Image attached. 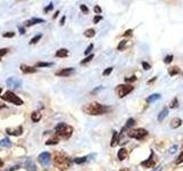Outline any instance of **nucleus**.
Returning <instances> with one entry per match:
<instances>
[{"mask_svg": "<svg viewBox=\"0 0 183 171\" xmlns=\"http://www.w3.org/2000/svg\"><path fill=\"white\" fill-rule=\"evenodd\" d=\"M73 70L72 67H68V69H63V70H61V71H58V72H56V76H70L71 73H73Z\"/></svg>", "mask_w": 183, "mask_h": 171, "instance_id": "11", "label": "nucleus"}, {"mask_svg": "<svg viewBox=\"0 0 183 171\" xmlns=\"http://www.w3.org/2000/svg\"><path fill=\"white\" fill-rule=\"evenodd\" d=\"M135 124V120L134 119H128L127 123H126V126H125V128L123 129V130H125V129H127V128H130V127H133Z\"/></svg>", "mask_w": 183, "mask_h": 171, "instance_id": "28", "label": "nucleus"}, {"mask_svg": "<svg viewBox=\"0 0 183 171\" xmlns=\"http://www.w3.org/2000/svg\"><path fill=\"white\" fill-rule=\"evenodd\" d=\"M126 43H127V41H126V40H123V41H120V43L118 45V50H123V49L125 48Z\"/></svg>", "mask_w": 183, "mask_h": 171, "instance_id": "29", "label": "nucleus"}, {"mask_svg": "<svg viewBox=\"0 0 183 171\" xmlns=\"http://www.w3.org/2000/svg\"><path fill=\"white\" fill-rule=\"evenodd\" d=\"M176 148H177V146H176V145H174L173 147H171V150H169V153H175Z\"/></svg>", "mask_w": 183, "mask_h": 171, "instance_id": "46", "label": "nucleus"}, {"mask_svg": "<svg viewBox=\"0 0 183 171\" xmlns=\"http://www.w3.org/2000/svg\"><path fill=\"white\" fill-rule=\"evenodd\" d=\"M58 141H60V138H58L57 136H55V137L48 139V140L46 141V145H56V144H58Z\"/></svg>", "mask_w": 183, "mask_h": 171, "instance_id": "24", "label": "nucleus"}, {"mask_svg": "<svg viewBox=\"0 0 183 171\" xmlns=\"http://www.w3.org/2000/svg\"><path fill=\"white\" fill-rule=\"evenodd\" d=\"M87 161V156H82V157H77V159H74L73 160V162L74 163H84V162H86Z\"/></svg>", "mask_w": 183, "mask_h": 171, "instance_id": "26", "label": "nucleus"}, {"mask_svg": "<svg viewBox=\"0 0 183 171\" xmlns=\"http://www.w3.org/2000/svg\"><path fill=\"white\" fill-rule=\"evenodd\" d=\"M40 39H41V34H38V36H36L35 38H32V39H31V41H30V43H31V45H33V43H37V42H38V41H39Z\"/></svg>", "mask_w": 183, "mask_h": 171, "instance_id": "30", "label": "nucleus"}, {"mask_svg": "<svg viewBox=\"0 0 183 171\" xmlns=\"http://www.w3.org/2000/svg\"><path fill=\"white\" fill-rule=\"evenodd\" d=\"M94 10H95V13H98V14H100V13L102 12L101 7H98V6H95V7H94Z\"/></svg>", "mask_w": 183, "mask_h": 171, "instance_id": "44", "label": "nucleus"}, {"mask_svg": "<svg viewBox=\"0 0 183 171\" xmlns=\"http://www.w3.org/2000/svg\"><path fill=\"white\" fill-rule=\"evenodd\" d=\"M132 32H133V30H127V31L124 33V36H125V37H127V36H132Z\"/></svg>", "mask_w": 183, "mask_h": 171, "instance_id": "45", "label": "nucleus"}, {"mask_svg": "<svg viewBox=\"0 0 183 171\" xmlns=\"http://www.w3.org/2000/svg\"><path fill=\"white\" fill-rule=\"evenodd\" d=\"M1 93H2V89H1V88H0V95H1Z\"/></svg>", "mask_w": 183, "mask_h": 171, "instance_id": "53", "label": "nucleus"}, {"mask_svg": "<svg viewBox=\"0 0 183 171\" xmlns=\"http://www.w3.org/2000/svg\"><path fill=\"white\" fill-rule=\"evenodd\" d=\"M119 171H129V169H127V168H123V169H120Z\"/></svg>", "mask_w": 183, "mask_h": 171, "instance_id": "50", "label": "nucleus"}, {"mask_svg": "<svg viewBox=\"0 0 183 171\" xmlns=\"http://www.w3.org/2000/svg\"><path fill=\"white\" fill-rule=\"evenodd\" d=\"M6 84L10 88H19L22 86V81L17 78H9V79H7Z\"/></svg>", "mask_w": 183, "mask_h": 171, "instance_id": "9", "label": "nucleus"}, {"mask_svg": "<svg viewBox=\"0 0 183 171\" xmlns=\"http://www.w3.org/2000/svg\"><path fill=\"white\" fill-rule=\"evenodd\" d=\"M18 168H19V167H18V166H16V167H13V168H12V169H10V170H9V171H14V170H17Z\"/></svg>", "mask_w": 183, "mask_h": 171, "instance_id": "48", "label": "nucleus"}, {"mask_svg": "<svg viewBox=\"0 0 183 171\" xmlns=\"http://www.w3.org/2000/svg\"><path fill=\"white\" fill-rule=\"evenodd\" d=\"M110 109L105 105L98 104V103H92L89 105L84 107V112L89 115H101L104 114L105 112H108Z\"/></svg>", "mask_w": 183, "mask_h": 171, "instance_id": "2", "label": "nucleus"}, {"mask_svg": "<svg viewBox=\"0 0 183 171\" xmlns=\"http://www.w3.org/2000/svg\"><path fill=\"white\" fill-rule=\"evenodd\" d=\"M95 33H96V32H95L94 29H88V30L85 31L84 34H85V37H87V38H93V37L95 36Z\"/></svg>", "mask_w": 183, "mask_h": 171, "instance_id": "25", "label": "nucleus"}, {"mask_svg": "<svg viewBox=\"0 0 183 171\" xmlns=\"http://www.w3.org/2000/svg\"><path fill=\"white\" fill-rule=\"evenodd\" d=\"M118 139H119L118 133H117V131H113V137H112V139H111V147H114V146L118 144Z\"/></svg>", "mask_w": 183, "mask_h": 171, "instance_id": "22", "label": "nucleus"}, {"mask_svg": "<svg viewBox=\"0 0 183 171\" xmlns=\"http://www.w3.org/2000/svg\"><path fill=\"white\" fill-rule=\"evenodd\" d=\"M136 79H137V78L135 76H132L130 78H126L125 81H126V82H134V81H136Z\"/></svg>", "mask_w": 183, "mask_h": 171, "instance_id": "37", "label": "nucleus"}, {"mask_svg": "<svg viewBox=\"0 0 183 171\" xmlns=\"http://www.w3.org/2000/svg\"><path fill=\"white\" fill-rule=\"evenodd\" d=\"M167 115H168V109H166V107H165V109L162 110V112H160L159 115H158V121H159V122L164 121V119L167 116Z\"/></svg>", "mask_w": 183, "mask_h": 171, "instance_id": "18", "label": "nucleus"}, {"mask_svg": "<svg viewBox=\"0 0 183 171\" xmlns=\"http://www.w3.org/2000/svg\"><path fill=\"white\" fill-rule=\"evenodd\" d=\"M93 48H94V45H93V43H91V45L88 46V48L85 50V55H88V54H89V53L92 52V49H93Z\"/></svg>", "mask_w": 183, "mask_h": 171, "instance_id": "38", "label": "nucleus"}, {"mask_svg": "<svg viewBox=\"0 0 183 171\" xmlns=\"http://www.w3.org/2000/svg\"><path fill=\"white\" fill-rule=\"evenodd\" d=\"M181 71H180V69L177 67V66H174V67H169L168 69V74L171 76H176V74H179Z\"/></svg>", "mask_w": 183, "mask_h": 171, "instance_id": "19", "label": "nucleus"}, {"mask_svg": "<svg viewBox=\"0 0 183 171\" xmlns=\"http://www.w3.org/2000/svg\"><path fill=\"white\" fill-rule=\"evenodd\" d=\"M21 71L23 72V73H28V74H30V73H36L37 70L35 67H31V66H28V65H21Z\"/></svg>", "mask_w": 183, "mask_h": 171, "instance_id": "12", "label": "nucleus"}, {"mask_svg": "<svg viewBox=\"0 0 183 171\" xmlns=\"http://www.w3.org/2000/svg\"><path fill=\"white\" fill-rule=\"evenodd\" d=\"M25 167H26L28 171H37L36 170V166H35V163H33L31 160H28V162H26Z\"/></svg>", "mask_w": 183, "mask_h": 171, "instance_id": "23", "label": "nucleus"}, {"mask_svg": "<svg viewBox=\"0 0 183 171\" xmlns=\"http://www.w3.org/2000/svg\"><path fill=\"white\" fill-rule=\"evenodd\" d=\"M51 9H53V3H49V5H48V6L45 8V12L47 13V12H49Z\"/></svg>", "mask_w": 183, "mask_h": 171, "instance_id": "43", "label": "nucleus"}, {"mask_svg": "<svg viewBox=\"0 0 183 171\" xmlns=\"http://www.w3.org/2000/svg\"><path fill=\"white\" fill-rule=\"evenodd\" d=\"M53 160H54L55 167L62 171L69 169V167H70V164H71L69 157H68L65 154H63V153L56 152L54 154V156H53Z\"/></svg>", "mask_w": 183, "mask_h": 171, "instance_id": "1", "label": "nucleus"}, {"mask_svg": "<svg viewBox=\"0 0 183 171\" xmlns=\"http://www.w3.org/2000/svg\"><path fill=\"white\" fill-rule=\"evenodd\" d=\"M112 70H113L112 67H108L107 70H104V71H103V76H109L110 73L112 72Z\"/></svg>", "mask_w": 183, "mask_h": 171, "instance_id": "39", "label": "nucleus"}, {"mask_svg": "<svg viewBox=\"0 0 183 171\" xmlns=\"http://www.w3.org/2000/svg\"><path fill=\"white\" fill-rule=\"evenodd\" d=\"M172 60H173V55H168V56H166L164 58V62L166 64H169Z\"/></svg>", "mask_w": 183, "mask_h": 171, "instance_id": "35", "label": "nucleus"}, {"mask_svg": "<svg viewBox=\"0 0 183 171\" xmlns=\"http://www.w3.org/2000/svg\"><path fill=\"white\" fill-rule=\"evenodd\" d=\"M55 133L58 138L61 137L63 139H69L73 133V128L67 123H58L55 127Z\"/></svg>", "mask_w": 183, "mask_h": 171, "instance_id": "3", "label": "nucleus"}, {"mask_svg": "<svg viewBox=\"0 0 183 171\" xmlns=\"http://www.w3.org/2000/svg\"><path fill=\"white\" fill-rule=\"evenodd\" d=\"M6 133H8V135H13V136H19V135H22L23 133V128L19 126L17 128H15V129H10V128H7L6 129Z\"/></svg>", "mask_w": 183, "mask_h": 171, "instance_id": "10", "label": "nucleus"}, {"mask_svg": "<svg viewBox=\"0 0 183 171\" xmlns=\"http://www.w3.org/2000/svg\"><path fill=\"white\" fill-rule=\"evenodd\" d=\"M142 66H143V69L148 71V70H150L151 69V65L149 64V63H146V62H142Z\"/></svg>", "mask_w": 183, "mask_h": 171, "instance_id": "36", "label": "nucleus"}, {"mask_svg": "<svg viewBox=\"0 0 183 171\" xmlns=\"http://www.w3.org/2000/svg\"><path fill=\"white\" fill-rule=\"evenodd\" d=\"M39 23H45V19H31L26 22V26H31V25H35V24H39Z\"/></svg>", "mask_w": 183, "mask_h": 171, "instance_id": "15", "label": "nucleus"}, {"mask_svg": "<svg viewBox=\"0 0 183 171\" xmlns=\"http://www.w3.org/2000/svg\"><path fill=\"white\" fill-rule=\"evenodd\" d=\"M2 107H5V105L2 103H0V109H2Z\"/></svg>", "mask_w": 183, "mask_h": 171, "instance_id": "52", "label": "nucleus"}, {"mask_svg": "<svg viewBox=\"0 0 183 171\" xmlns=\"http://www.w3.org/2000/svg\"><path fill=\"white\" fill-rule=\"evenodd\" d=\"M179 106V102H177V98H174V100L171 103V109H176Z\"/></svg>", "mask_w": 183, "mask_h": 171, "instance_id": "31", "label": "nucleus"}, {"mask_svg": "<svg viewBox=\"0 0 183 171\" xmlns=\"http://www.w3.org/2000/svg\"><path fill=\"white\" fill-rule=\"evenodd\" d=\"M0 146L1 147H10L12 146V141L9 138H2L0 140Z\"/></svg>", "mask_w": 183, "mask_h": 171, "instance_id": "17", "label": "nucleus"}, {"mask_svg": "<svg viewBox=\"0 0 183 171\" xmlns=\"http://www.w3.org/2000/svg\"><path fill=\"white\" fill-rule=\"evenodd\" d=\"M64 21H65V17H63V19H62V21H61V25H63V24H64Z\"/></svg>", "mask_w": 183, "mask_h": 171, "instance_id": "51", "label": "nucleus"}, {"mask_svg": "<svg viewBox=\"0 0 183 171\" xmlns=\"http://www.w3.org/2000/svg\"><path fill=\"white\" fill-rule=\"evenodd\" d=\"M128 136L130 138H135V139H142L146 136H148V131L143 128H139V129H133L128 133Z\"/></svg>", "mask_w": 183, "mask_h": 171, "instance_id": "6", "label": "nucleus"}, {"mask_svg": "<svg viewBox=\"0 0 183 171\" xmlns=\"http://www.w3.org/2000/svg\"><path fill=\"white\" fill-rule=\"evenodd\" d=\"M18 30H19V33H21V34H24V33H25V29H23L22 26H19Z\"/></svg>", "mask_w": 183, "mask_h": 171, "instance_id": "47", "label": "nucleus"}, {"mask_svg": "<svg viewBox=\"0 0 183 171\" xmlns=\"http://www.w3.org/2000/svg\"><path fill=\"white\" fill-rule=\"evenodd\" d=\"M1 98L3 99V100H6V102H9V103H13V104H15V105H22L23 104V100L16 96L14 93H12V91H6L3 95L1 96Z\"/></svg>", "mask_w": 183, "mask_h": 171, "instance_id": "4", "label": "nucleus"}, {"mask_svg": "<svg viewBox=\"0 0 183 171\" xmlns=\"http://www.w3.org/2000/svg\"><path fill=\"white\" fill-rule=\"evenodd\" d=\"M38 162H39L42 167H48L49 163H51V154L47 152L41 153V154L38 156Z\"/></svg>", "mask_w": 183, "mask_h": 171, "instance_id": "7", "label": "nucleus"}, {"mask_svg": "<svg viewBox=\"0 0 183 171\" xmlns=\"http://www.w3.org/2000/svg\"><path fill=\"white\" fill-rule=\"evenodd\" d=\"M40 119H41V114L40 112H33V113L31 114V120L33 121V122H39L40 121Z\"/></svg>", "mask_w": 183, "mask_h": 171, "instance_id": "21", "label": "nucleus"}, {"mask_svg": "<svg viewBox=\"0 0 183 171\" xmlns=\"http://www.w3.org/2000/svg\"><path fill=\"white\" fill-rule=\"evenodd\" d=\"M7 53H8L7 49H5V48H3V49H0V57H2L3 55H6Z\"/></svg>", "mask_w": 183, "mask_h": 171, "instance_id": "42", "label": "nucleus"}, {"mask_svg": "<svg viewBox=\"0 0 183 171\" xmlns=\"http://www.w3.org/2000/svg\"><path fill=\"white\" fill-rule=\"evenodd\" d=\"M156 79H157V78H153V79H151V80H150V81H149V82H148V83H152V82H153V81H155V80H156Z\"/></svg>", "mask_w": 183, "mask_h": 171, "instance_id": "49", "label": "nucleus"}, {"mask_svg": "<svg viewBox=\"0 0 183 171\" xmlns=\"http://www.w3.org/2000/svg\"><path fill=\"white\" fill-rule=\"evenodd\" d=\"M93 58H94V55H89V56H88V57H86V58H85L84 60H81V64L84 65V64H86V63H88V62H91V60H92V59H93Z\"/></svg>", "mask_w": 183, "mask_h": 171, "instance_id": "32", "label": "nucleus"}, {"mask_svg": "<svg viewBox=\"0 0 183 171\" xmlns=\"http://www.w3.org/2000/svg\"><path fill=\"white\" fill-rule=\"evenodd\" d=\"M80 9L84 14H88V7L86 5H80Z\"/></svg>", "mask_w": 183, "mask_h": 171, "instance_id": "33", "label": "nucleus"}, {"mask_svg": "<svg viewBox=\"0 0 183 171\" xmlns=\"http://www.w3.org/2000/svg\"><path fill=\"white\" fill-rule=\"evenodd\" d=\"M127 156H128V152L126 148H120L119 150V152H118V159H119V161L125 160Z\"/></svg>", "mask_w": 183, "mask_h": 171, "instance_id": "14", "label": "nucleus"}, {"mask_svg": "<svg viewBox=\"0 0 183 171\" xmlns=\"http://www.w3.org/2000/svg\"><path fill=\"white\" fill-rule=\"evenodd\" d=\"M156 163H157V156L155 155V152H153V151H151V154H150L149 159H148L146 161H143V162L141 163V166H142V167H146V168H151V167H155Z\"/></svg>", "mask_w": 183, "mask_h": 171, "instance_id": "8", "label": "nucleus"}, {"mask_svg": "<svg viewBox=\"0 0 183 171\" xmlns=\"http://www.w3.org/2000/svg\"><path fill=\"white\" fill-rule=\"evenodd\" d=\"M37 67H49L52 66V63H45V62H39L37 63Z\"/></svg>", "mask_w": 183, "mask_h": 171, "instance_id": "27", "label": "nucleus"}, {"mask_svg": "<svg viewBox=\"0 0 183 171\" xmlns=\"http://www.w3.org/2000/svg\"><path fill=\"white\" fill-rule=\"evenodd\" d=\"M101 19H102V16H100V15H98V16H95V17H94L93 22H94L95 24H97V23H98V22H100Z\"/></svg>", "mask_w": 183, "mask_h": 171, "instance_id": "41", "label": "nucleus"}, {"mask_svg": "<svg viewBox=\"0 0 183 171\" xmlns=\"http://www.w3.org/2000/svg\"><path fill=\"white\" fill-rule=\"evenodd\" d=\"M15 36V33L14 32H6V33H3L2 34V37L3 38H13Z\"/></svg>", "mask_w": 183, "mask_h": 171, "instance_id": "34", "label": "nucleus"}, {"mask_svg": "<svg viewBox=\"0 0 183 171\" xmlns=\"http://www.w3.org/2000/svg\"><path fill=\"white\" fill-rule=\"evenodd\" d=\"M69 56V50L68 49H65V48H62V49H60V50H57L56 52V57H68Z\"/></svg>", "mask_w": 183, "mask_h": 171, "instance_id": "16", "label": "nucleus"}, {"mask_svg": "<svg viewBox=\"0 0 183 171\" xmlns=\"http://www.w3.org/2000/svg\"><path fill=\"white\" fill-rule=\"evenodd\" d=\"M160 94H153V95L149 96L148 97V99H146V102L148 103H152V102H156V100H158V99H160Z\"/></svg>", "mask_w": 183, "mask_h": 171, "instance_id": "20", "label": "nucleus"}, {"mask_svg": "<svg viewBox=\"0 0 183 171\" xmlns=\"http://www.w3.org/2000/svg\"><path fill=\"white\" fill-rule=\"evenodd\" d=\"M133 89H134V87H132L130 84H119L116 88V93L119 98H123V97L127 96L129 93H132Z\"/></svg>", "mask_w": 183, "mask_h": 171, "instance_id": "5", "label": "nucleus"}, {"mask_svg": "<svg viewBox=\"0 0 183 171\" xmlns=\"http://www.w3.org/2000/svg\"><path fill=\"white\" fill-rule=\"evenodd\" d=\"M0 166H2V161H0Z\"/></svg>", "mask_w": 183, "mask_h": 171, "instance_id": "54", "label": "nucleus"}, {"mask_svg": "<svg viewBox=\"0 0 183 171\" xmlns=\"http://www.w3.org/2000/svg\"><path fill=\"white\" fill-rule=\"evenodd\" d=\"M183 162V152L180 154V156L177 157V160H176V164H180V163H182Z\"/></svg>", "mask_w": 183, "mask_h": 171, "instance_id": "40", "label": "nucleus"}, {"mask_svg": "<svg viewBox=\"0 0 183 171\" xmlns=\"http://www.w3.org/2000/svg\"><path fill=\"white\" fill-rule=\"evenodd\" d=\"M181 124H182V120L181 119H179V117H174L172 121H171V128H179V127H181Z\"/></svg>", "mask_w": 183, "mask_h": 171, "instance_id": "13", "label": "nucleus"}]
</instances>
